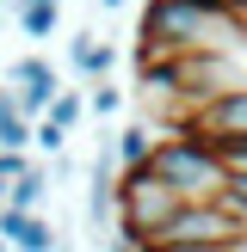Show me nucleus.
Returning a JSON list of instances; mask_svg holds the SVG:
<instances>
[{"instance_id": "1", "label": "nucleus", "mask_w": 247, "mask_h": 252, "mask_svg": "<svg viewBox=\"0 0 247 252\" xmlns=\"http://www.w3.org/2000/svg\"><path fill=\"white\" fill-rule=\"evenodd\" d=\"M241 19H216L198 0H148L136 25V62L148 56H192V49H229V31Z\"/></svg>"}, {"instance_id": "2", "label": "nucleus", "mask_w": 247, "mask_h": 252, "mask_svg": "<svg viewBox=\"0 0 247 252\" xmlns=\"http://www.w3.org/2000/svg\"><path fill=\"white\" fill-rule=\"evenodd\" d=\"M148 166H155L161 179H173V191H179L185 203H216V197L229 191V179H235L229 154H222L210 135H198V129L161 135V148H155V160H148Z\"/></svg>"}, {"instance_id": "3", "label": "nucleus", "mask_w": 247, "mask_h": 252, "mask_svg": "<svg viewBox=\"0 0 247 252\" xmlns=\"http://www.w3.org/2000/svg\"><path fill=\"white\" fill-rule=\"evenodd\" d=\"M185 197L173 191V179H161L155 166H130L118 179V234H130V240H148V234H161L173 216H179Z\"/></svg>"}, {"instance_id": "4", "label": "nucleus", "mask_w": 247, "mask_h": 252, "mask_svg": "<svg viewBox=\"0 0 247 252\" xmlns=\"http://www.w3.org/2000/svg\"><path fill=\"white\" fill-rule=\"evenodd\" d=\"M148 240H185V246H210V252H241L247 246V216H235L229 203H179V216Z\"/></svg>"}, {"instance_id": "5", "label": "nucleus", "mask_w": 247, "mask_h": 252, "mask_svg": "<svg viewBox=\"0 0 247 252\" xmlns=\"http://www.w3.org/2000/svg\"><path fill=\"white\" fill-rule=\"evenodd\" d=\"M185 129L210 135L216 148L241 142V135H247V80H241V86H229V93H216V98H204V105L192 111V123H185Z\"/></svg>"}, {"instance_id": "6", "label": "nucleus", "mask_w": 247, "mask_h": 252, "mask_svg": "<svg viewBox=\"0 0 247 252\" xmlns=\"http://www.w3.org/2000/svg\"><path fill=\"white\" fill-rule=\"evenodd\" d=\"M12 80H19V105H25V111H49V105H56V93H62L56 68H49V62H37V56L12 62Z\"/></svg>"}, {"instance_id": "7", "label": "nucleus", "mask_w": 247, "mask_h": 252, "mask_svg": "<svg viewBox=\"0 0 247 252\" xmlns=\"http://www.w3.org/2000/svg\"><path fill=\"white\" fill-rule=\"evenodd\" d=\"M0 234H6L19 252H49V246H56L49 221H37L31 209H19V203H0Z\"/></svg>"}, {"instance_id": "8", "label": "nucleus", "mask_w": 247, "mask_h": 252, "mask_svg": "<svg viewBox=\"0 0 247 252\" xmlns=\"http://www.w3.org/2000/svg\"><path fill=\"white\" fill-rule=\"evenodd\" d=\"M161 135H167V129H161V123H124V129H118V160H124V172H130V166H148V160H155V148H161Z\"/></svg>"}, {"instance_id": "9", "label": "nucleus", "mask_w": 247, "mask_h": 252, "mask_svg": "<svg viewBox=\"0 0 247 252\" xmlns=\"http://www.w3.org/2000/svg\"><path fill=\"white\" fill-rule=\"evenodd\" d=\"M74 68H81L86 80H99V74L111 68V49H105V43H93V37L81 31V37H74Z\"/></svg>"}, {"instance_id": "10", "label": "nucleus", "mask_w": 247, "mask_h": 252, "mask_svg": "<svg viewBox=\"0 0 247 252\" xmlns=\"http://www.w3.org/2000/svg\"><path fill=\"white\" fill-rule=\"evenodd\" d=\"M56 12H62V6H19L25 37H49V31H56Z\"/></svg>"}, {"instance_id": "11", "label": "nucleus", "mask_w": 247, "mask_h": 252, "mask_svg": "<svg viewBox=\"0 0 247 252\" xmlns=\"http://www.w3.org/2000/svg\"><path fill=\"white\" fill-rule=\"evenodd\" d=\"M43 185H49V179H43V172L31 166V172H25L19 185H12V197H6V203H19V209H37V197H43Z\"/></svg>"}, {"instance_id": "12", "label": "nucleus", "mask_w": 247, "mask_h": 252, "mask_svg": "<svg viewBox=\"0 0 247 252\" xmlns=\"http://www.w3.org/2000/svg\"><path fill=\"white\" fill-rule=\"evenodd\" d=\"M31 142H37V148H49V154H62V142H68V123H56V117L43 111V123L31 129Z\"/></svg>"}, {"instance_id": "13", "label": "nucleus", "mask_w": 247, "mask_h": 252, "mask_svg": "<svg viewBox=\"0 0 247 252\" xmlns=\"http://www.w3.org/2000/svg\"><path fill=\"white\" fill-rule=\"evenodd\" d=\"M81 111H93V105H86L81 93H56V105H49V117H56V123H68V129H74V123H81Z\"/></svg>"}, {"instance_id": "14", "label": "nucleus", "mask_w": 247, "mask_h": 252, "mask_svg": "<svg viewBox=\"0 0 247 252\" xmlns=\"http://www.w3.org/2000/svg\"><path fill=\"white\" fill-rule=\"evenodd\" d=\"M25 172H31V160H25V148H0V179H6V185H19Z\"/></svg>"}, {"instance_id": "15", "label": "nucleus", "mask_w": 247, "mask_h": 252, "mask_svg": "<svg viewBox=\"0 0 247 252\" xmlns=\"http://www.w3.org/2000/svg\"><path fill=\"white\" fill-rule=\"evenodd\" d=\"M222 203H229L235 216H247V166H235V179H229V191H222Z\"/></svg>"}, {"instance_id": "16", "label": "nucleus", "mask_w": 247, "mask_h": 252, "mask_svg": "<svg viewBox=\"0 0 247 252\" xmlns=\"http://www.w3.org/2000/svg\"><path fill=\"white\" fill-rule=\"evenodd\" d=\"M86 105H93V117H111V111L124 105V93H118V86H93V98H86Z\"/></svg>"}, {"instance_id": "17", "label": "nucleus", "mask_w": 247, "mask_h": 252, "mask_svg": "<svg viewBox=\"0 0 247 252\" xmlns=\"http://www.w3.org/2000/svg\"><path fill=\"white\" fill-rule=\"evenodd\" d=\"M19 6H62V0H19Z\"/></svg>"}, {"instance_id": "18", "label": "nucleus", "mask_w": 247, "mask_h": 252, "mask_svg": "<svg viewBox=\"0 0 247 252\" xmlns=\"http://www.w3.org/2000/svg\"><path fill=\"white\" fill-rule=\"evenodd\" d=\"M6 197H12V185H6V179H0V203H6Z\"/></svg>"}, {"instance_id": "19", "label": "nucleus", "mask_w": 247, "mask_h": 252, "mask_svg": "<svg viewBox=\"0 0 247 252\" xmlns=\"http://www.w3.org/2000/svg\"><path fill=\"white\" fill-rule=\"evenodd\" d=\"M6 246H12V240H6V234H0V252H6Z\"/></svg>"}]
</instances>
